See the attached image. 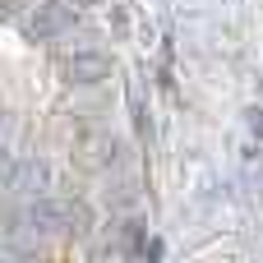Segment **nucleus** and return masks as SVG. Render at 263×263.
Segmentation results:
<instances>
[{
  "mask_svg": "<svg viewBox=\"0 0 263 263\" xmlns=\"http://www.w3.org/2000/svg\"><path fill=\"white\" fill-rule=\"evenodd\" d=\"M28 222H32V231H83L88 227V208L74 203V199L42 194V199L28 203Z\"/></svg>",
  "mask_w": 263,
  "mask_h": 263,
  "instance_id": "nucleus-1",
  "label": "nucleus"
},
{
  "mask_svg": "<svg viewBox=\"0 0 263 263\" xmlns=\"http://www.w3.org/2000/svg\"><path fill=\"white\" fill-rule=\"evenodd\" d=\"M5 185H9L14 194L42 199V194H51V166H46L42 157H9V166H5Z\"/></svg>",
  "mask_w": 263,
  "mask_h": 263,
  "instance_id": "nucleus-2",
  "label": "nucleus"
},
{
  "mask_svg": "<svg viewBox=\"0 0 263 263\" xmlns=\"http://www.w3.org/2000/svg\"><path fill=\"white\" fill-rule=\"evenodd\" d=\"M69 23H74V18H69V9H65V5H55V0H42V5H32V9H28V18H23L28 37H37V42H51V37H60Z\"/></svg>",
  "mask_w": 263,
  "mask_h": 263,
  "instance_id": "nucleus-3",
  "label": "nucleus"
},
{
  "mask_svg": "<svg viewBox=\"0 0 263 263\" xmlns=\"http://www.w3.org/2000/svg\"><path fill=\"white\" fill-rule=\"evenodd\" d=\"M65 74H69L74 83H102V79L111 74V60H106L102 51L79 46V51H69V55H65Z\"/></svg>",
  "mask_w": 263,
  "mask_h": 263,
  "instance_id": "nucleus-4",
  "label": "nucleus"
},
{
  "mask_svg": "<svg viewBox=\"0 0 263 263\" xmlns=\"http://www.w3.org/2000/svg\"><path fill=\"white\" fill-rule=\"evenodd\" d=\"M250 125H254V134H263V111H254V120H250Z\"/></svg>",
  "mask_w": 263,
  "mask_h": 263,
  "instance_id": "nucleus-5",
  "label": "nucleus"
},
{
  "mask_svg": "<svg viewBox=\"0 0 263 263\" xmlns=\"http://www.w3.org/2000/svg\"><path fill=\"white\" fill-rule=\"evenodd\" d=\"M79 5H92V0H79Z\"/></svg>",
  "mask_w": 263,
  "mask_h": 263,
  "instance_id": "nucleus-6",
  "label": "nucleus"
}]
</instances>
